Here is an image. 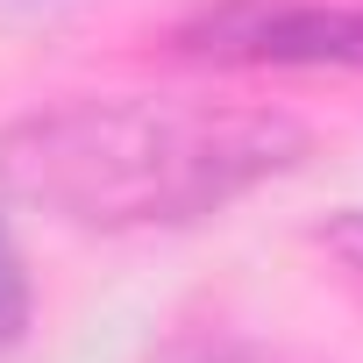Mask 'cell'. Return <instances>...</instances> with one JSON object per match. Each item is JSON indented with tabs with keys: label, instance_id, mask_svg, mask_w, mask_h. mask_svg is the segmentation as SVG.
Listing matches in <instances>:
<instances>
[{
	"label": "cell",
	"instance_id": "1",
	"mask_svg": "<svg viewBox=\"0 0 363 363\" xmlns=\"http://www.w3.org/2000/svg\"><path fill=\"white\" fill-rule=\"evenodd\" d=\"M313 150L306 121L250 100L114 93L0 128V186L72 228H193Z\"/></svg>",
	"mask_w": 363,
	"mask_h": 363
},
{
	"label": "cell",
	"instance_id": "2",
	"mask_svg": "<svg viewBox=\"0 0 363 363\" xmlns=\"http://www.w3.org/2000/svg\"><path fill=\"white\" fill-rule=\"evenodd\" d=\"M178 50L207 65H271V72H363V8L328 0H221L178 29Z\"/></svg>",
	"mask_w": 363,
	"mask_h": 363
},
{
	"label": "cell",
	"instance_id": "3",
	"mask_svg": "<svg viewBox=\"0 0 363 363\" xmlns=\"http://www.w3.org/2000/svg\"><path fill=\"white\" fill-rule=\"evenodd\" d=\"M29 328V271H22V250L8 235V221H0V349L22 342Z\"/></svg>",
	"mask_w": 363,
	"mask_h": 363
},
{
	"label": "cell",
	"instance_id": "4",
	"mask_svg": "<svg viewBox=\"0 0 363 363\" xmlns=\"http://www.w3.org/2000/svg\"><path fill=\"white\" fill-rule=\"evenodd\" d=\"M320 250H328V257H335V264H342V271H349V278L363 285V207L335 214V221L320 228Z\"/></svg>",
	"mask_w": 363,
	"mask_h": 363
}]
</instances>
